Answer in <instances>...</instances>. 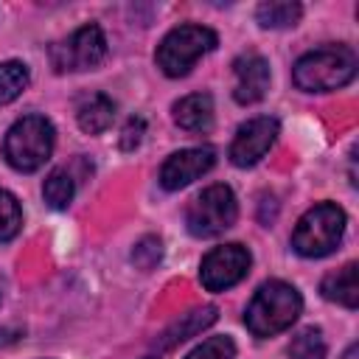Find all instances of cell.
<instances>
[{"mask_svg":"<svg viewBox=\"0 0 359 359\" xmlns=\"http://www.w3.org/2000/svg\"><path fill=\"white\" fill-rule=\"evenodd\" d=\"M356 76V53L348 45H325L303 53L292 67V81L306 93L339 90Z\"/></svg>","mask_w":359,"mask_h":359,"instance_id":"obj_1","label":"cell"},{"mask_svg":"<svg viewBox=\"0 0 359 359\" xmlns=\"http://www.w3.org/2000/svg\"><path fill=\"white\" fill-rule=\"evenodd\" d=\"M303 300L300 292L292 283L283 280H266L250 300L244 311V323L250 334L255 337H275L286 331L297 317H300Z\"/></svg>","mask_w":359,"mask_h":359,"instance_id":"obj_2","label":"cell"},{"mask_svg":"<svg viewBox=\"0 0 359 359\" xmlns=\"http://www.w3.org/2000/svg\"><path fill=\"white\" fill-rule=\"evenodd\" d=\"M56 143V129L45 115H25L11 123L3 140V154L14 171L31 174L45 165Z\"/></svg>","mask_w":359,"mask_h":359,"instance_id":"obj_3","label":"cell"},{"mask_svg":"<svg viewBox=\"0 0 359 359\" xmlns=\"http://www.w3.org/2000/svg\"><path fill=\"white\" fill-rule=\"evenodd\" d=\"M345 210L334 202H320L306 210L292 233V247L303 258H323L337 250L345 236Z\"/></svg>","mask_w":359,"mask_h":359,"instance_id":"obj_4","label":"cell"},{"mask_svg":"<svg viewBox=\"0 0 359 359\" xmlns=\"http://www.w3.org/2000/svg\"><path fill=\"white\" fill-rule=\"evenodd\" d=\"M216 34L205 25H180L174 31H168L160 45H157V67L168 76V79H180L185 76L205 53H210L216 48Z\"/></svg>","mask_w":359,"mask_h":359,"instance_id":"obj_5","label":"cell"},{"mask_svg":"<svg viewBox=\"0 0 359 359\" xmlns=\"http://www.w3.org/2000/svg\"><path fill=\"white\" fill-rule=\"evenodd\" d=\"M238 216V202L236 194L227 185H210L205 188L185 210V224L188 233L196 238H213L222 236L236 224Z\"/></svg>","mask_w":359,"mask_h":359,"instance_id":"obj_6","label":"cell"},{"mask_svg":"<svg viewBox=\"0 0 359 359\" xmlns=\"http://www.w3.org/2000/svg\"><path fill=\"white\" fill-rule=\"evenodd\" d=\"M107 56V36L98 25H81L62 42L50 45V65L56 73L93 70Z\"/></svg>","mask_w":359,"mask_h":359,"instance_id":"obj_7","label":"cell"},{"mask_svg":"<svg viewBox=\"0 0 359 359\" xmlns=\"http://www.w3.org/2000/svg\"><path fill=\"white\" fill-rule=\"evenodd\" d=\"M250 250L241 247V244H224V247H216L210 250L205 258H202V266H199V280L208 292H224L230 286H236L247 272H250Z\"/></svg>","mask_w":359,"mask_h":359,"instance_id":"obj_8","label":"cell"},{"mask_svg":"<svg viewBox=\"0 0 359 359\" xmlns=\"http://www.w3.org/2000/svg\"><path fill=\"white\" fill-rule=\"evenodd\" d=\"M280 126L275 118L269 115H258V118H250L247 123L238 126L233 143H230V160L233 165L238 168H247V165H255L275 143Z\"/></svg>","mask_w":359,"mask_h":359,"instance_id":"obj_9","label":"cell"},{"mask_svg":"<svg viewBox=\"0 0 359 359\" xmlns=\"http://www.w3.org/2000/svg\"><path fill=\"white\" fill-rule=\"evenodd\" d=\"M213 163H216V151L210 146L174 151L160 168V185L165 191H180V188L191 185L194 180H199L202 174H208L213 168Z\"/></svg>","mask_w":359,"mask_h":359,"instance_id":"obj_10","label":"cell"},{"mask_svg":"<svg viewBox=\"0 0 359 359\" xmlns=\"http://www.w3.org/2000/svg\"><path fill=\"white\" fill-rule=\"evenodd\" d=\"M233 73H236L233 98L238 104H255L266 95V90H269V62L264 56H258V53L238 56L233 62Z\"/></svg>","mask_w":359,"mask_h":359,"instance_id":"obj_11","label":"cell"},{"mask_svg":"<svg viewBox=\"0 0 359 359\" xmlns=\"http://www.w3.org/2000/svg\"><path fill=\"white\" fill-rule=\"evenodd\" d=\"M174 121L185 132H205L213 123V98L208 93H191L174 104Z\"/></svg>","mask_w":359,"mask_h":359,"instance_id":"obj_12","label":"cell"},{"mask_svg":"<svg viewBox=\"0 0 359 359\" xmlns=\"http://www.w3.org/2000/svg\"><path fill=\"white\" fill-rule=\"evenodd\" d=\"M112 118H115V101L104 93H90L76 107V121L87 135L104 132L112 123Z\"/></svg>","mask_w":359,"mask_h":359,"instance_id":"obj_13","label":"cell"},{"mask_svg":"<svg viewBox=\"0 0 359 359\" xmlns=\"http://www.w3.org/2000/svg\"><path fill=\"white\" fill-rule=\"evenodd\" d=\"M320 292H323V297L331 300V303H339V306H345V309H356V303H359L356 264L351 261V264H345L342 269L325 275L323 283H320Z\"/></svg>","mask_w":359,"mask_h":359,"instance_id":"obj_14","label":"cell"},{"mask_svg":"<svg viewBox=\"0 0 359 359\" xmlns=\"http://www.w3.org/2000/svg\"><path fill=\"white\" fill-rule=\"evenodd\" d=\"M216 306H202V309H194V311H188V314H182L174 325H168L165 328V334L160 337V348H174L177 342H185L188 337H194V334H199V331H205L208 325H213L216 323Z\"/></svg>","mask_w":359,"mask_h":359,"instance_id":"obj_15","label":"cell"},{"mask_svg":"<svg viewBox=\"0 0 359 359\" xmlns=\"http://www.w3.org/2000/svg\"><path fill=\"white\" fill-rule=\"evenodd\" d=\"M255 17H258L261 28H289V25H297V20L303 17V6L289 3V0L261 3L255 8Z\"/></svg>","mask_w":359,"mask_h":359,"instance_id":"obj_16","label":"cell"},{"mask_svg":"<svg viewBox=\"0 0 359 359\" xmlns=\"http://www.w3.org/2000/svg\"><path fill=\"white\" fill-rule=\"evenodd\" d=\"M73 194H76V182L67 168H53L42 182V196L53 210H65L73 202Z\"/></svg>","mask_w":359,"mask_h":359,"instance_id":"obj_17","label":"cell"},{"mask_svg":"<svg viewBox=\"0 0 359 359\" xmlns=\"http://www.w3.org/2000/svg\"><path fill=\"white\" fill-rule=\"evenodd\" d=\"M31 81V73H28V65L17 62V59H8L0 65V107L11 104L14 98L22 95V90L28 87Z\"/></svg>","mask_w":359,"mask_h":359,"instance_id":"obj_18","label":"cell"},{"mask_svg":"<svg viewBox=\"0 0 359 359\" xmlns=\"http://www.w3.org/2000/svg\"><path fill=\"white\" fill-rule=\"evenodd\" d=\"M289 356L292 359H325V339L323 331L309 325L303 331L294 334L292 345H289Z\"/></svg>","mask_w":359,"mask_h":359,"instance_id":"obj_19","label":"cell"},{"mask_svg":"<svg viewBox=\"0 0 359 359\" xmlns=\"http://www.w3.org/2000/svg\"><path fill=\"white\" fill-rule=\"evenodd\" d=\"M22 224V208L14 194L0 188V241H11L20 233Z\"/></svg>","mask_w":359,"mask_h":359,"instance_id":"obj_20","label":"cell"},{"mask_svg":"<svg viewBox=\"0 0 359 359\" xmlns=\"http://www.w3.org/2000/svg\"><path fill=\"white\" fill-rule=\"evenodd\" d=\"M236 356V345L230 337H210L205 339L199 348H194L188 353V359H233Z\"/></svg>","mask_w":359,"mask_h":359,"instance_id":"obj_21","label":"cell"},{"mask_svg":"<svg viewBox=\"0 0 359 359\" xmlns=\"http://www.w3.org/2000/svg\"><path fill=\"white\" fill-rule=\"evenodd\" d=\"M160 258H163V241H160L157 236H143V238L135 244V250H132V261H135V266H140V269H151Z\"/></svg>","mask_w":359,"mask_h":359,"instance_id":"obj_22","label":"cell"},{"mask_svg":"<svg viewBox=\"0 0 359 359\" xmlns=\"http://www.w3.org/2000/svg\"><path fill=\"white\" fill-rule=\"evenodd\" d=\"M143 132H146L143 118H129V121H126V126H123V132H121V149H123V151L137 149V146H140V140H143Z\"/></svg>","mask_w":359,"mask_h":359,"instance_id":"obj_23","label":"cell"},{"mask_svg":"<svg viewBox=\"0 0 359 359\" xmlns=\"http://www.w3.org/2000/svg\"><path fill=\"white\" fill-rule=\"evenodd\" d=\"M342 359H356V345H351V348L342 353Z\"/></svg>","mask_w":359,"mask_h":359,"instance_id":"obj_24","label":"cell"},{"mask_svg":"<svg viewBox=\"0 0 359 359\" xmlns=\"http://www.w3.org/2000/svg\"><path fill=\"white\" fill-rule=\"evenodd\" d=\"M143 359H157V356H143Z\"/></svg>","mask_w":359,"mask_h":359,"instance_id":"obj_25","label":"cell"}]
</instances>
